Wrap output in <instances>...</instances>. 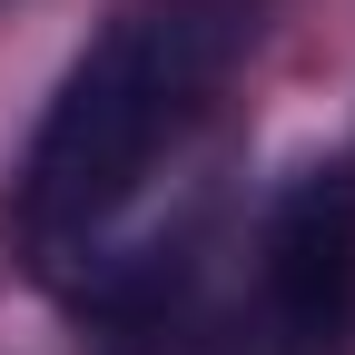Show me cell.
Here are the masks:
<instances>
[{"label":"cell","mask_w":355,"mask_h":355,"mask_svg":"<svg viewBox=\"0 0 355 355\" xmlns=\"http://www.w3.org/2000/svg\"><path fill=\"white\" fill-rule=\"evenodd\" d=\"M257 50V0H128L79 50L20 158L10 217L40 257H69L207 128L237 60Z\"/></svg>","instance_id":"6da1fadb"},{"label":"cell","mask_w":355,"mask_h":355,"mask_svg":"<svg viewBox=\"0 0 355 355\" xmlns=\"http://www.w3.org/2000/svg\"><path fill=\"white\" fill-rule=\"evenodd\" d=\"M257 277L286 355H355V178L345 168H306L266 207Z\"/></svg>","instance_id":"7a4b0ae2"}]
</instances>
